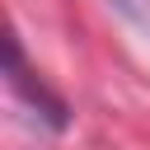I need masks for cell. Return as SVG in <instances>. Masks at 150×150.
Wrapping results in <instances>:
<instances>
[{
	"instance_id": "1",
	"label": "cell",
	"mask_w": 150,
	"mask_h": 150,
	"mask_svg": "<svg viewBox=\"0 0 150 150\" xmlns=\"http://www.w3.org/2000/svg\"><path fill=\"white\" fill-rule=\"evenodd\" d=\"M5 70H9V80H14V89L47 117V127H66V103L42 84V80H33L28 75V66H23V52H19V38H9L5 42Z\"/></svg>"
}]
</instances>
